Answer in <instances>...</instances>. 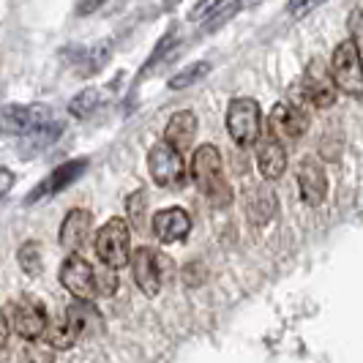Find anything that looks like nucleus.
<instances>
[{
  "label": "nucleus",
  "instance_id": "obj_1",
  "mask_svg": "<svg viewBox=\"0 0 363 363\" xmlns=\"http://www.w3.org/2000/svg\"><path fill=\"white\" fill-rule=\"evenodd\" d=\"M96 255L109 271L126 268L131 262V230L126 218H109L96 235Z\"/></svg>",
  "mask_w": 363,
  "mask_h": 363
},
{
  "label": "nucleus",
  "instance_id": "obj_2",
  "mask_svg": "<svg viewBox=\"0 0 363 363\" xmlns=\"http://www.w3.org/2000/svg\"><path fill=\"white\" fill-rule=\"evenodd\" d=\"M330 82L333 88H342L350 96H361L363 91V77H361V52L350 44V41H342L336 47V52L330 57Z\"/></svg>",
  "mask_w": 363,
  "mask_h": 363
},
{
  "label": "nucleus",
  "instance_id": "obj_3",
  "mask_svg": "<svg viewBox=\"0 0 363 363\" xmlns=\"http://www.w3.org/2000/svg\"><path fill=\"white\" fill-rule=\"evenodd\" d=\"M259 128H262V118H259V104L255 99H235L230 109H227V131L238 145H255L259 140Z\"/></svg>",
  "mask_w": 363,
  "mask_h": 363
},
{
  "label": "nucleus",
  "instance_id": "obj_4",
  "mask_svg": "<svg viewBox=\"0 0 363 363\" xmlns=\"http://www.w3.org/2000/svg\"><path fill=\"white\" fill-rule=\"evenodd\" d=\"M147 169L156 186H178L183 181V156L167 143H156L147 153Z\"/></svg>",
  "mask_w": 363,
  "mask_h": 363
},
{
  "label": "nucleus",
  "instance_id": "obj_5",
  "mask_svg": "<svg viewBox=\"0 0 363 363\" xmlns=\"http://www.w3.org/2000/svg\"><path fill=\"white\" fill-rule=\"evenodd\" d=\"M60 284L72 292L77 301H91L96 298L93 287V265L82 255H72L60 268Z\"/></svg>",
  "mask_w": 363,
  "mask_h": 363
},
{
  "label": "nucleus",
  "instance_id": "obj_6",
  "mask_svg": "<svg viewBox=\"0 0 363 363\" xmlns=\"http://www.w3.org/2000/svg\"><path fill=\"white\" fill-rule=\"evenodd\" d=\"M91 233H93V216L91 211H82V208H74L66 213L63 224H60V246L72 255H79L88 243H91Z\"/></svg>",
  "mask_w": 363,
  "mask_h": 363
},
{
  "label": "nucleus",
  "instance_id": "obj_7",
  "mask_svg": "<svg viewBox=\"0 0 363 363\" xmlns=\"http://www.w3.org/2000/svg\"><path fill=\"white\" fill-rule=\"evenodd\" d=\"M85 169H88V159H72V162L55 167L52 172H50V175H47V178L38 183L28 197H25V202H28V205H33V202H38V200H47L50 194H57L60 189L72 186V183L77 181Z\"/></svg>",
  "mask_w": 363,
  "mask_h": 363
},
{
  "label": "nucleus",
  "instance_id": "obj_8",
  "mask_svg": "<svg viewBox=\"0 0 363 363\" xmlns=\"http://www.w3.org/2000/svg\"><path fill=\"white\" fill-rule=\"evenodd\" d=\"M50 123L47 107H3L0 109V134H30Z\"/></svg>",
  "mask_w": 363,
  "mask_h": 363
},
{
  "label": "nucleus",
  "instance_id": "obj_9",
  "mask_svg": "<svg viewBox=\"0 0 363 363\" xmlns=\"http://www.w3.org/2000/svg\"><path fill=\"white\" fill-rule=\"evenodd\" d=\"M301 93L306 96V101H309L311 107H320V109L330 107L336 101V88H333V82L328 77L325 63L311 60L306 74H303V82H301Z\"/></svg>",
  "mask_w": 363,
  "mask_h": 363
},
{
  "label": "nucleus",
  "instance_id": "obj_10",
  "mask_svg": "<svg viewBox=\"0 0 363 363\" xmlns=\"http://www.w3.org/2000/svg\"><path fill=\"white\" fill-rule=\"evenodd\" d=\"M162 257L156 255L153 249H137L131 257V273H134V281L140 284V290L145 295H156L162 290Z\"/></svg>",
  "mask_w": 363,
  "mask_h": 363
},
{
  "label": "nucleus",
  "instance_id": "obj_11",
  "mask_svg": "<svg viewBox=\"0 0 363 363\" xmlns=\"http://www.w3.org/2000/svg\"><path fill=\"white\" fill-rule=\"evenodd\" d=\"M268 128L276 137V143H279V137L281 140H298V137L306 134L309 118H306V112L290 107V104H276L271 109V118H268Z\"/></svg>",
  "mask_w": 363,
  "mask_h": 363
},
{
  "label": "nucleus",
  "instance_id": "obj_12",
  "mask_svg": "<svg viewBox=\"0 0 363 363\" xmlns=\"http://www.w3.org/2000/svg\"><path fill=\"white\" fill-rule=\"evenodd\" d=\"M150 230L162 243H178L191 233V218L183 208H164L153 216Z\"/></svg>",
  "mask_w": 363,
  "mask_h": 363
},
{
  "label": "nucleus",
  "instance_id": "obj_13",
  "mask_svg": "<svg viewBox=\"0 0 363 363\" xmlns=\"http://www.w3.org/2000/svg\"><path fill=\"white\" fill-rule=\"evenodd\" d=\"M47 311L41 303H14L11 306V325L22 339L28 342H36L44 336V328H47Z\"/></svg>",
  "mask_w": 363,
  "mask_h": 363
},
{
  "label": "nucleus",
  "instance_id": "obj_14",
  "mask_svg": "<svg viewBox=\"0 0 363 363\" xmlns=\"http://www.w3.org/2000/svg\"><path fill=\"white\" fill-rule=\"evenodd\" d=\"M298 186H301V197L306 205H320L325 200L328 181H325V169L317 159H306V162L298 167Z\"/></svg>",
  "mask_w": 363,
  "mask_h": 363
},
{
  "label": "nucleus",
  "instance_id": "obj_15",
  "mask_svg": "<svg viewBox=\"0 0 363 363\" xmlns=\"http://www.w3.org/2000/svg\"><path fill=\"white\" fill-rule=\"evenodd\" d=\"M66 325L72 328L74 336H93L99 328L104 325L101 311L93 306L91 301H74L72 306L66 309Z\"/></svg>",
  "mask_w": 363,
  "mask_h": 363
},
{
  "label": "nucleus",
  "instance_id": "obj_16",
  "mask_svg": "<svg viewBox=\"0 0 363 363\" xmlns=\"http://www.w3.org/2000/svg\"><path fill=\"white\" fill-rule=\"evenodd\" d=\"M221 150L216 145H200L194 150L191 159V178L194 183L205 189L208 183H213L216 178H221Z\"/></svg>",
  "mask_w": 363,
  "mask_h": 363
},
{
  "label": "nucleus",
  "instance_id": "obj_17",
  "mask_svg": "<svg viewBox=\"0 0 363 363\" xmlns=\"http://www.w3.org/2000/svg\"><path fill=\"white\" fill-rule=\"evenodd\" d=\"M243 208H246V216L252 218V224H268L276 216L279 202H276V194H273L271 186H252L246 191Z\"/></svg>",
  "mask_w": 363,
  "mask_h": 363
},
{
  "label": "nucleus",
  "instance_id": "obj_18",
  "mask_svg": "<svg viewBox=\"0 0 363 363\" xmlns=\"http://www.w3.org/2000/svg\"><path fill=\"white\" fill-rule=\"evenodd\" d=\"M194 134H197V115L189 112V109H183V112H175L169 118V123L164 128V137H167L164 143L181 153V150H186V147L191 145Z\"/></svg>",
  "mask_w": 363,
  "mask_h": 363
},
{
  "label": "nucleus",
  "instance_id": "obj_19",
  "mask_svg": "<svg viewBox=\"0 0 363 363\" xmlns=\"http://www.w3.org/2000/svg\"><path fill=\"white\" fill-rule=\"evenodd\" d=\"M257 167H259L265 181H279L284 175V169H287V150H284V145L276 143V140L262 143L259 153H257Z\"/></svg>",
  "mask_w": 363,
  "mask_h": 363
},
{
  "label": "nucleus",
  "instance_id": "obj_20",
  "mask_svg": "<svg viewBox=\"0 0 363 363\" xmlns=\"http://www.w3.org/2000/svg\"><path fill=\"white\" fill-rule=\"evenodd\" d=\"M72 328L66 325L63 317H55V320H47V328H44V342L52 347V350H69L74 345Z\"/></svg>",
  "mask_w": 363,
  "mask_h": 363
},
{
  "label": "nucleus",
  "instance_id": "obj_21",
  "mask_svg": "<svg viewBox=\"0 0 363 363\" xmlns=\"http://www.w3.org/2000/svg\"><path fill=\"white\" fill-rule=\"evenodd\" d=\"M17 259L19 265H22V271L28 273V276H36L41 271V246H38L36 240H25L19 246Z\"/></svg>",
  "mask_w": 363,
  "mask_h": 363
},
{
  "label": "nucleus",
  "instance_id": "obj_22",
  "mask_svg": "<svg viewBox=\"0 0 363 363\" xmlns=\"http://www.w3.org/2000/svg\"><path fill=\"white\" fill-rule=\"evenodd\" d=\"M208 72H211V63H208V60H200V63H194V66L183 69L181 74H175V77L169 79V88H172V91H183V88H189V85L200 82Z\"/></svg>",
  "mask_w": 363,
  "mask_h": 363
},
{
  "label": "nucleus",
  "instance_id": "obj_23",
  "mask_svg": "<svg viewBox=\"0 0 363 363\" xmlns=\"http://www.w3.org/2000/svg\"><path fill=\"white\" fill-rule=\"evenodd\" d=\"M202 194L208 197V202H211L213 208H227V205L233 202V189H230V183L224 181V178H216L213 183H208V186L202 189Z\"/></svg>",
  "mask_w": 363,
  "mask_h": 363
},
{
  "label": "nucleus",
  "instance_id": "obj_24",
  "mask_svg": "<svg viewBox=\"0 0 363 363\" xmlns=\"http://www.w3.org/2000/svg\"><path fill=\"white\" fill-rule=\"evenodd\" d=\"M99 101H101V93L96 91V88H85L82 93H77V96H74L69 109H72V115L82 118V115H91L93 109L99 107Z\"/></svg>",
  "mask_w": 363,
  "mask_h": 363
},
{
  "label": "nucleus",
  "instance_id": "obj_25",
  "mask_svg": "<svg viewBox=\"0 0 363 363\" xmlns=\"http://www.w3.org/2000/svg\"><path fill=\"white\" fill-rule=\"evenodd\" d=\"M93 287H96V295L99 298H109V295H115L118 292V276L115 271H109V268H93Z\"/></svg>",
  "mask_w": 363,
  "mask_h": 363
},
{
  "label": "nucleus",
  "instance_id": "obj_26",
  "mask_svg": "<svg viewBox=\"0 0 363 363\" xmlns=\"http://www.w3.org/2000/svg\"><path fill=\"white\" fill-rule=\"evenodd\" d=\"M38 134H33L28 143H25V150H38V147H47L50 143H55L60 134H63V126L57 123H47V126L36 128Z\"/></svg>",
  "mask_w": 363,
  "mask_h": 363
},
{
  "label": "nucleus",
  "instance_id": "obj_27",
  "mask_svg": "<svg viewBox=\"0 0 363 363\" xmlns=\"http://www.w3.org/2000/svg\"><path fill=\"white\" fill-rule=\"evenodd\" d=\"M25 363H55V350L47 342H30L25 347Z\"/></svg>",
  "mask_w": 363,
  "mask_h": 363
},
{
  "label": "nucleus",
  "instance_id": "obj_28",
  "mask_svg": "<svg viewBox=\"0 0 363 363\" xmlns=\"http://www.w3.org/2000/svg\"><path fill=\"white\" fill-rule=\"evenodd\" d=\"M145 202L147 200H145V194H143V191L131 194V197L126 200L128 218H131V224H134V227H140V230L145 227V221H143V218H145Z\"/></svg>",
  "mask_w": 363,
  "mask_h": 363
},
{
  "label": "nucleus",
  "instance_id": "obj_29",
  "mask_svg": "<svg viewBox=\"0 0 363 363\" xmlns=\"http://www.w3.org/2000/svg\"><path fill=\"white\" fill-rule=\"evenodd\" d=\"M238 11V3H224V6H213V14L205 19V28H216L227 17H233Z\"/></svg>",
  "mask_w": 363,
  "mask_h": 363
},
{
  "label": "nucleus",
  "instance_id": "obj_30",
  "mask_svg": "<svg viewBox=\"0 0 363 363\" xmlns=\"http://www.w3.org/2000/svg\"><path fill=\"white\" fill-rule=\"evenodd\" d=\"M350 33H352V41H350V44L361 52V41H363L361 38V6H355L352 14H350Z\"/></svg>",
  "mask_w": 363,
  "mask_h": 363
},
{
  "label": "nucleus",
  "instance_id": "obj_31",
  "mask_svg": "<svg viewBox=\"0 0 363 363\" xmlns=\"http://www.w3.org/2000/svg\"><path fill=\"white\" fill-rule=\"evenodd\" d=\"M11 186H14V172L6 169V167H0V197H6L11 191Z\"/></svg>",
  "mask_w": 363,
  "mask_h": 363
},
{
  "label": "nucleus",
  "instance_id": "obj_32",
  "mask_svg": "<svg viewBox=\"0 0 363 363\" xmlns=\"http://www.w3.org/2000/svg\"><path fill=\"white\" fill-rule=\"evenodd\" d=\"M9 342V320H6V314L0 311V347H6Z\"/></svg>",
  "mask_w": 363,
  "mask_h": 363
}]
</instances>
